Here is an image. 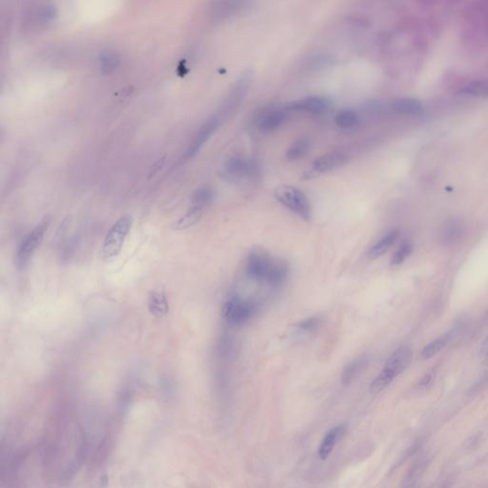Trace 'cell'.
<instances>
[{
    "label": "cell",
    "instance_id": "484cf974",
    "mask_svg": "<svg viewBox=\"0 0 488 488\" xmlns=\"http://www.w3.org/2000/svg\"><path fill=\"white\" fill-rule=\"evenodd\" d=\"M212 198L213 191L210 188L202 187L198 189L193 195V205L202 206V207L205 208V206L212 202Z\"/></svg>",
    "mask_w": 488,
    "mask_h": 488
},
{
    "label": "cell",
    "instance_id": "30bf717a",
    "mask_svg": "<svg viewBox=\"0 0 488 488\" xmlns=\"http://www.w3.org/2000/svg\"><path fill=\"white\" fill-rule=\"evenodd\" d=\"M290 115L291 111L287 106L271 108L259 113L255 119V124L262 133H270L281 127Z\"/></svg>",
    "mask_w": 488,
    "mask_h": 488
},
{
    "label": "cell",
    "instance_id": "cb8c5ba5",
    "mask_svg": "<svg viewBox=\"0 0 488 488\" xmlns=\"http://www.w3.org/2000/svg\"><path fill=\"white\" fill-rule=\"evenodd\" d=\"M119 65V56H117L116 53H114V51H107L100 56V70H102L103 73H108L113 72V71L116 70Z\"/></svg>",
    "mask_w": 488,
    "mask_h": 488
},
{
    "label": "cell",
    "instance_id": "e0dca14e",
    "mask_svg": "<svg viewBox=\"0 0 488 488\" xmlns=\"http://www.w3.org/2000/svg\"><path fill=\"white\" fill-rule=\"evenodd\" d=\"M399 232L398 230H392V231L387 233V234L384 235L382 239L377 240L376 244L373 245L371 248H370L369 256L371 257V259H377V257H380L382 256V255L386 254V253L396 244L397 240H399Z\"/></svg>",
    "mask_w": 488,
    "mask_h": 488
},
{
    "label": "cell",
    "instance_id": "603a6c76",
    "mask_svg": "<svg viewBox=\"0 0 488 488\" xmlns=\"http://www.w3.org/2000/svg\"><path fill=\"white\" fill-rule=\"evenodd\" d=\"M461 93L463 95H470V97H487L488 95V82L485 80H476L467 83L463 86Z\"/></svg>",
    "mask_w": 488,
    "mask_h": 488
},
{
    "label": "cell",
    "instance_id": "ba28073f",
    "mask_svg": "<svg viewBox=\"0 0 488 488\" xmlns=\"http://www.w3.org/2000/svg\"><path fill=\"white\" fill-rule=\"evenodd\" d=\"M257 312V305L252 301L233 298L222 306V315L228 323L242 325L251 320Z\"/></svg>",
    "mask_w": 488,
    "mask_h": 488
},
{
    "label": "cell",
    "instance_id": "8992f818",
    "mask_svg": "<svg viewBox=\"0 0 488 488\" xmlns=\"http://www.w3.org/2000/svg\"><path fill=\"white\" fill-rule=\"evenodd\" d=\"M49 224H50V220H43L27 235L25 239L22 240L16 257V266L19 268L23 269L28 266L32 257L43 244Z\"/></svg>",
    "mask_w": 488,
    "mask_h": 488
},
{
    "label": "cell",
    "instance_id": "ffe728a7",
    "mask_svg": "<svg viewBox=\"0 0 488 488\" xmlns=\"http://www.w3.org/2000/svg\"><path fill=\"white\" fill-rule=\"evenodd\" d=\"M310 150V141L306 137H301L291 144L286 152V158L291 161H299L304 158Z\"/></svg>",
    "mask_w": 488,
    "mask_h": 488
},
{
    "label": "cell",
    "instance_id": "6da1fadb",
    "mask_svg": "<svg viewBox=\"0 0 488 488\" xmlns=\"http://www.w3.org/2000/svg\"><path fill=\"white\" fill-rule=\"evenodd\" d=\"M245 271L250 278L266 281L270 286L283 283L288 276L289 268L286 262L273 257L262 250H254L247 257Z\"/></svg>",
    "mask_w": 488,
    "mask_h": 488
},
{
    "label": "cell",
    "instance_id": "277c9868",
    "mask_svg": "<svg viewBox=\"0 0 488 488\" xmlns=\"http://www.w3.org/2000/svg\"><path fill=\"white\" fill-rule=\"evenodd\" d=\"M132 218L122 216L117 220L108 231L102 246V257L105 261H111L119 256L122 247L131 230Z\"/></svg>",
    "mask_w": 488,
    "mask_h": 488
},
{
    "label": "cell",
    "instance_id": "f1b7e54d",
    "mask_svg": "<svg viewBox=\"0 0 488 488\" xmlns=\"http://www.w3.org/2000/svg\"><path fill=\"white\" fill-rule=\"evenodd\" d=\"M431 380H432V376H431V374L426 375V376H424L423 379L421 380V386H428L429 382H431Z\"/></svg>",
    "mask_w": 488,
    "mask_h": 488
},
{
    "label": "cell",
    "instance_id": "9c48e42d",
    "mask_svg": "<svg viewBox=\"0 0 488 488\" xmlns=\"http://www.w3.org/2000/svg\"><path fill=\"white\" fill-rule=\"evenodd\" d=\"M251 0H213L208 8L211 21L220 22L244 11Z\"/></svg>",
    "mask_w": 488,
    "mask_h": 488
},
{
    "label": "cell",
    "instance_id": "3957f363",
    "mask_svg": "<svg viewBox=\"0 0 488 488\" xmlns=\"http://www.w3.org/2000/svg\"><path fill=\"white\" fill-rule=\"evenodd\" d=\"M275 198L301 219L309 220L312 217L310 202L300 189L289 185L279 186L275 191Z\"/></svg>",
    "mask_w": 488,
    "mask_h": 488
},
{
    "label": "cell",
    "instance_id": "5bb4252c",
    "mask_svg": "<svg viewBox=\"0 0 488 488\" xmlns=\"http://www.w3.org/2000/svg\"><path fill=\"white\" fill-rule=\"evenodd\" d=\"M345 432H347V426L345 424H340V426H335L334 428L330 429L327 433L325 434V438L321 441L320 448H318V457L321 460H326L331 453H332L333 450L338 441L345 436Z\"/></svg>",
    "mask_w": 488,
    "mask_h": 488
},
{
    "label": "cell",
    "instance_id": "44dd1931",
    "mask_svg": "<svg viewBox=\"0 0 488 488\" xmlns=\"http://www.w3.org/2000/svg\"><path fill=\"white\" fill-rule=\"evenodd\" d=\"M149 309L156 317H161L168 312V303L165 296L161 292H153L149 297Z\"/></svg>",
    "mask_w": 488,
    "mask_h": 488
},
{
    "label": "cell",
    "instance_id": "5b68a950",
    "mask_svg": "<svg viewBox=\"0 0 488 488\" xmlns=\"http://www.w3.org/2000/svg\"><path fill=\"white\" fill-rule=\"evenodd\" d=\"M257 173L259 165L256 161L244 156H233L222 169V178L234 185L255 178Z\"/></svg>",
    "mask_w": 488,
    "mask_h": 488
},
{
    "label": "cell",
    "instance_id": "9a60e30c",
    "mask_svg": "<svg viewBox=\"0 0 488 488\" xmlns=\"http://www.w3.org/2000/svg\"><path fill=\"white\" fill-rule=\"evenodd\" d=\"M390 111L401 116L416 117L423 112V107L419 100L411 97H399L393 100L389 106Z\"/></svg>",
    "mask_w": 488,
    "mask_h": 488
},
{
    "label": "cell",
    "instance_id": "83f0119b",
    "mask_svg": "<svg viewBox=\"0 0 488 488\" xmlns=\"http://www.w3.org/2000/svg\"><path fill=\"white\" fill-rule=\"evenodd\" d=\"M460 233L461 228L458 226V224H457V223L450 222L448 226L445 228L443 236H445L446 240L451 242V240H455Z\"/></svg>",
    "mask_w": 488,
    "mask_h": 488
},
{
    "label": "cell",
    "instance_id": "7402d4cb",
    "mask_svg": "<svg viewBox=\"0 0 488 488\" xmlns=\"http://www.w3.org/2000/svg\"><path fill=\"white\" fill-rule=\"evenodd\" d=\"M450 340V333L441 336V337L436 338L433 342L428 343L426 347H424L423 349L421 350V357L423 360H428L432 358L433 356L438 354L441 349H443L448 345Z\"/></svg>",
    "mask_w": 488,
    "mask_h": 488
},
{
    "label": "cell",
    "instance_id": "4316f807",
    "mask_svg": "<svg viewBox=\"0 0 488 488\" xmlns=\"http://www.w3.org/2000/svg\"><path fill=\"white\" fill-rule=\"evenodd\" d=\"M321 318L318 317H310L305 318L300 321V323L297 325V328L301 333H306V334H311V333L315 332L321 326Z\"/></svg>",
    "mask_w": 488,
    "mask_h": 488
},
{
    "label": "cell",
    "instance_id": "f546056e",
    "mask_svg": "<svg viewBox=\"0 0 488 488\" xmlns=\"http://www.w3.org/2000/svg\"><path fill=\"white\" fill-rule=\"evenodd\" d=\"M487 360H488V354H487Z\"/></svg>",
    "mask_w": 488,
    "mask_h": 488
},
{
    "label": "cell",
    "instance_id": "d4e9b609",
    "mask_svg": "<svg viewBox=\"0 0 488 488\" xmlns=\"http://www.w3.org/2000/svg\"><path fill=\"white\" fill-rule=\"evenodd\" d=\"M412 251H413V245L409 242H403L399 245L398 250L395 252L391 259V266H398L403 264L410 256Z\"/></svg>",
    "mask_w": 488,
    "mask_h": 488
},
{
    "label": "cell",
    "instance_id": "52a82bcc",
    "mask_svg": "<svg viewBox=\"0 0 488 488\" xmlns=\"http://www.w3.org/2000/svg\"><path fill=\"white\" fill-rule=\"evenodd\" d=\"M253 80V73L251 71H247L239 78V80L233 85L231 90L229 91L224 102H222L218 114L226 120L228 117L232 116L233 113L236 111L239 108L240 103L242 102L247 94V91L249 90Z\"/></svg>",
    "mask_w": 488,
    "mask_h": 488
},
{
    "label": "cell",
    "instance_id": "ac0fdd59",
    "mask_svg": "<svg viewBox=\"0 0 488 488\" xmlns=\"http://www.w3.org/2000/svg\"><path fill=\"white\" fill-rule=\"evenodd\" d=\"M203 209L205 208L202 207V206L193 205L185 216H183L181 219L173 223L172 227H173L174 230L180 231V230L187 229V228L193 226L202 218Z\"/></svg>",
    "mask_w": 488,
    "mask_h": 488
},
{
    "label": "cell",
    "instance_id": "d6986e66",
    "mask_svg": "<svg viewBox=\"0 0 488 488\" xmlns=\"http://www.w3.org/2000/svg\"><path fill=\"white\" fill-rule=\"evenodd\" d=\"M335 121L340 128L352 129L360 124V117L354 110L343 109L336 115Z\"/></svg>",
    "mask_w": 488,
    "mask_h": 488
},
{
    "label": "cell",
    "instance_id": "7c38bea8",
    "mask_svg": "<svg viewBox=\"0 0 488 488\" xmlns=\"http://www.w3.org/2000/svg\"><path fill=\"white\" fill-rule=\"evenodd\" d=\"M347 161V154L340 152H332L323 154L320 158L313 161L312 165L306 172L308 178L321 175V174L328 173L336 169L342 167Z\"/></svg>",
    "mask_w": 488,
    "mask_h": 488
},
{
    "label": "cell",
    "instance_id": "8fae6325",
    "mask_svg": "<svg viewBox=\"0 0 488 488\" xmlns=\"http://www.w3.org/2000/svg\"><path fill=\"white\" fill-rule=\"evenodd\" d=\"M224 121L225 120L223 119L219 114L216 115L215 117H211L209 120H207V121L200 127L198 133L194 137L191 143L189 144L187 150L185 152V159H189L196 156Z\"/></svg>",
    "mask_w": 488,
    "mask_h": 488
},
{
    "label": "cell",
    "instance_id": "2e32d148",
    "mask_svg": "<svg viewBox=\"0 0 488 488\" xmlns=\"http://www.w3.org/2000/svg\"><path fill=\"white\" fill-rule=\"evenodd\" d=\"M369 364V358L367 355H362L360 357L356 358L351 362H349L347 367L343 369L342 373V382L345 386L351 384L356 377L359 376L360 373L364 371L365 367Z\"/></svg>",
    "mask_w": 488,
    "mask_h": 488
},
{
    "label": "cell",
    "instance_id": "4fadbf2b",
    "mask_svg": "<svg viewBox=\"0 0 488 488\" xmlns=\"http://www.w3.org/2000/svg\"><path fill=\"white\" fill-rule=\"evenodd\" d=\"M331 103L323 97H308L286 105L291 113L303 112L311 115H323L329 110Z\"/></svg>",
    "mask_w": 488,
    "mask_h": 488
},
{
    "label": "cell",
    "instance_id": "7a4b0ae2",
    "mask_svg": "<svg viewBox=\"0 0 488 488\" xmlns=\"http://www.w3.org/2000/svg\"><path fill=\"white\" fill-rule=\"evenodd\" d=\"M412 358H413V354L409 347H402L394 351L393 354L390 356L389 359L387 360L384 369L372 382L371 386H370L371 393L377 395L381 393L382 390L386 389L399 375H401L410 365Z\"/></svg>",
    "mask_w": 488,
    "mask_h": 488
}]
</instances>
